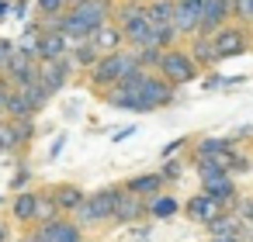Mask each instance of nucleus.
Wrapping results in <instances>:
<instances>
[{
    "label": "nucleus",
    "instance_id": "a18cd8bd",
    "mask_svg": "<svg viewBox=\"0 0 253 242\" xmlns=\"http://www.w3.org/2000/svg\"><path fill=\"white\" fill-rule=\"evenodd\" d=\"M250 242H253V239H250Z\"/></svg>",
    "mask_w": 253,
    "mask_h": 242
},
{
    "label": "nucleus",
    "instance_id": "a19ab883",
    "mask_svg": "<svg viewBox=\"0 0 253 242\" xmlns=\"http://www.w3.org/2000/svg\"><path fill=\"white\" fill-rule=\"evenodd\" d=\"M4 239H7V228H4V225H0V242H4Z\"/></svg>",
    "mask_w": 253,
    "mask_h": 242
},
{
    "label": "nucleus",
    "instance_id": "5701e85b",
    "mask_svg": "<svg viewBox=\"0 0 253 242\" xmlns=\"http://www.w3.org/2000/svg\"><path fill=\"white\" fill-rule=\"evenodd\" d=\"M11 214H14V221H21V225H35V190H21V194H14V201H11Z\"/></svg>",
    "mask_w": 253,
    "mask_h": 242
},
{
    "label": "nucleus",
    "instance_id": "423d86ee",
    "mask_svg": "<svg viewBox=\"0 0 253 242\" xmlns=\"http://www.w3.org/2000/svg\"><path fill=\"white\" fill-rule=\"evenodd\" d=\"M232 21V0H205L198 11V35H215Z\"/></svg>",
    "mask_w": 253,
    "mask_h": 242
},
{
    "label": "nucleus",
    "instance_id": "e433bc0d",
    "mask_svg": "<svg viewBox=\"0 0 253 242\" xmlns=\"http://www.w3.org/2000/svg\"><path fill=\"white\" fill-rule=\"evenodd\" d=\"M21 242H45V235H42L39 228H28V232L21 235Z\"/></svg>",
    "mask_w": 253,
    "mask_h": 242
},
{
    "label": "nucleus",
    "instance_id": "6ab92c4d",
    "mask_svg": "<svg viewBox=\"0 0 253 242\" xmlns=\"http://www.w3.org/2000/svg\"><path fill=\"white\" fill-rule=\"evenodd\" d=\"M90 42L97 45V52H101V56H104V52H118V49H125V38H122V32H118V25H115V21H104L101 28H94Z\"/></svg>",
    "mask_w": 253,
    "mask_h": 242
},
{
    "label": "nucleus",
    "instance_id": "aec40b11",
    "mask_svg": "<svg viewBox=\"0 0 253 242\" xmlns=\"http://www.w3.org/2000/svg\"><path fill=\"white\" fill-rule=\"evenodd\" d=\"M35 107L28 104V97L14 87L11 94H7V101H4V118H11V121H35Z\"/></svg>",
    "mask_w": 253,
    "mask_h": 242
},
{
    "label": "nucleus",
    "instance_id": "9d476101",
    "mask_svg": "<svg viewBox=\"0 0 253 242\" xmlns=\"http://www.w3.org/2000/svg\"><path fill=\"white\" fill-rule=\"evenodd\" d=\"M39 232L45 235V242H84V228L63 214H56L52 221H42Z\"/></svg>",
    "mask_w": 253,
    "mask_h": 242
},
{
    "label": "nucleus",
    "instance_id": "2f4dec72",
    "mask_svg": "<svg viewBox=\"0 0 253 242\" xmlns=\"http://www.w3.org/2000/svg\"><path fill=\"white\" fill-rule=\"evenodd\" d=\"M232 21L253 28V0H232Z\"/></svg>",
    "mask_w": 253,
    "mask_h": 242
},
{
    "label": "nucleus",
    "instance_id": "c9c22d12",
    "mask_svg": "<svg viewBox=\"0 0 253 242\" xmlns=\"http://www.w3.org/2000/svg\"><path fill=\"white\" fill-rule=\"evenodd\" d=\"M14 56V42H7V38H0V69H4V63Z\"/></svg>",
    "mask_w": 253,
    "mask_h": 242
},
{
    "label": "nucleus",
    "instance_id": "f8f14e48",
    "mask_svg": "<svg viewBox=\"0 0 253 242\" xmlns=\"http://www.w3.org/2000/svg\"><path fill=\"white\" fill-rule=\"evenodd\" d=\"M115 221H122V225H132V221H139V218H146V197H135V194H128L125 187L118 190V201H115V214H111Z\"/></svg>",
    "mask_w": 253,
    "mask_h": 242
},
{
    "label": "nucleus",
    "instance_id": "0eeeda50",
    "mask_svg": "<svg viewBox=\"0 0 253 242\" xmlns=\"http://www.w3.org/2000/svg\"><path fill=\"white\" fill-rule=\"evenodd\" d=\"M35 135V121H11L0 118V152H14L21 145H28Z\"/></svg>",
    "mask_w": 253,
    "mask_h": 242
},
{
    "label": "nucleus",
    "instance_id": "79ce46f5",
    "mask_svg": "<svg viewBox=\"0 0 253 242\" xmlns=\"http://www.w3.org/2000/svg\"><path fill=\"white\" fill-rule=\"evenodd\" d=\"M122 4H146V0H122Z\"/></svg>",
    "mask_w": 253,
    "mask_h": 242
},
{
    "label": "nucleus",
    "instance_id": "f704fd0d",
    "mask_svg": "<svg viewBox=\"0 0 253 242\" xmlns=\"http://www.w3.org/2000/svg\"><path fill=\"white\" fill-rule=\"evenodd\" d=\"M160 176H163V183H167V180H180V159H177V163H173V159H167V163H163V170H160Z\"/></svg>",
    "mask_w": 253,
    "mask_h": 242
},
{
    "label": "nucleus",
    "instance_id": "6e6552de",
    "mask_svg": "<svg viewBox=\"0 0 253 242\" xmlns=\"http://www.w3.org/2000/svg\"><path fill=\"white\" fill-rule=\"evenodd\" d=\"M0 76H7V80H11V87H28L32 80H39V63H35L32 56H21V52L14 49V56L4 63Z\"/></svg>",
    "mask_w": 253,
    "mask_h": 242
},
{
    "label": "nucleus",
    "instance_id": "9b49d317",
    "mask_svg": "<svg viewBox=\"0 0 253 242\" xmlns=\"http://www.w3.org/2000/svg\"><path fill=\"white\" fill-rule=\"evenodd\" d=\"M70 42L59 32H39L35 38V63H52V59H66Z\"/></svg>",
    "mask_w": 253,
    "mask_h": 242
},
{
    "label": "nucleus",
    "instance_id": "c85d7f7f",
    "mask_svg": "<svg viewBox=\"0 0 253 242\" xmlns=\"http://www.w3.org/2000/svg\"><path fill=\"white\" fill-rule=\"evenodd\" d=\"M225 149H236V142H229V138H201V142H194V159L215 156V152H225Z\"/></svg>",
    "mask_w": 253,
    "mask_h": 242
},
{
    "label": "nucleus",
    "instance_id": "f3484780",
    "mask_svg": "<svg viewBox=\"0 0 253 242\" xmlns=\"http://www.w3.org/2000/svg\"><path fill=\"white\" fill-rule=\"evenodd\" d=\"M49 194H52V201H56L59 214H73V211L80 207V201L87 197L77 183H56V187H49Z\"/></svg>",
    "mask_w": 253,
    "mask_h": 242
},
{
    "label": "nucleus",
    "instance_id": "c756f323",
    "mask_svg": "<svg viewBox=\"0 0 253 242\" xmlns=\"http://www.w3.org/2000/svg\"><path fill=\"white\" fill-rule=\"evenodd\" d=\"M132 52H135V63H139V69H149V73H156L163 49H156V45H142V49H132Z\"/></svg>",
    "mask_w": 253,
    "mask_h": 242
},
{
    "label": "nucleus",
    "instance_id": "37998d69",
    "mask_svg": "<svg viewBox=\"0 0 253 242\" xmlns=\"http://www.w3.org/2000/svg\"><path fill=\"white\" fill-rule=\"evenodd\" d=\"M73 4H77V0H66V7H73Z\"/></svg>",
    "mask_w": 253,
    "mask_h": 242
},
{
    "label": "nucleus",
    "instance_id": "4468645a",
    "mask_svg": "<svg viewBox=\"0 0 253 242\" xmlns=\"http://www.w3.org/2000/svg\"><path fill=\"white\" fill-rule=\"evenodd\" d=\"M201 190H205L218 207H236V201H239V190H236V183H232L229 173H225V176H215V180H205Z\"/></svg>",
    "mask_w": 253,
    "mask_h": 242
},
{
    "label": "nucleus",
    "instance_id": "7ed1b4c3",
    "mask_svg": "<svg viewBox=\"0 0 253 242\" xmlns=\"http://www.w3.org/2000/svg\"><path fill=\"white\" fill-rule=\"evenodd\" d=\"M135 97H139V114H149V111H163L173 104L177 97V87H170L160 73H142L139 87H135Z\"/></svg>",
    "mask_w": 253,
    "mask_h": 242
},
{
    "label": "nucleus",
    "instance_id": "7c9ffc66",
    "mask_svg": "<svg viewBox=\"0 0 253 242\" xmlns=\"http://www.w3.org/2000/svg\"><path fill=\"white\" fill-rule=\"evenodd\" d=\"M153 45L156 49H173V45H180V38L170 25H153Z\"/></svg>",
    "mask_w": 253,
    "mask_h": 242
},
{
    "label": "nucleus",
    "instance_id": "473e14b6",
    "mask_svg": "<svg viewBox=\"0 0 253 242\" xmlns=\"http://www.w3.org/2000/svg\"><path fill=\"white\" fill-rule=\"evenodd\" d=\"M35 11H39V18L63 14V11H66V0H35Z\"/></svg>",
    "mask_w": 253,
    "mask_h": 242
},
{
    "label": "nucleus",
    "instance_id": "412c9836",
    "mask_svg": "<svg viewBox=\"0 0 253 242\" xmlns=\"http://www.w3.org/2000/svg\"><path fill=\"white\" fill-rule=\"evenodd\" d=\"M125 190L149 201V197H156V194L163 190V176H160V173H139V176H132V180L125 183Z\"/></svg>",
    "mask_w": 253,
    "mask_h": 242
},
{
    "label": "nucleus",
    "instance_id": "393cba45",
    "mask_svg": "<svg viewBox=\"0 0 253 242\" xmlns=\"http://www.w3.org/2000/svg\"><path fill=\"white\" fill-rule=\"evenodd\" d=\"M177 211H180V204H177V197H170V194H156V197L146 201V214H149V218H170V214H177Z\"/></svg>",
    "mask_w": 253,
    "mask_h": 242
},
{
    "label": "nucleus",
    "instance_id": "1a4fd4ad",
    "mask_svg": "<svg viewBox=\"0 0 253 242\" xmlns=\"http://www.w3.org/2000/svg\"><path fill=\"white\" fill-rule=\"evenodd\" d=\"M73 76V63L70 56L66 59H52V63H39V83L49 90V94H59Z\"/></svg>",
    "mask_w": 253,
    "mask_h": 242
},
{
    "label": "nucleus",
    "instance_id": "bb28decb",
    "mask_svg": "<svg viewBox=\"0 0 253 242\" xmlns=\"http://www.w3.org/2000/svg\"><path fill=\"white\" fill-rule=\"evenodd\" d=\"M56 214H59V207H56L52 194H49V190H35V225H42V221H52Z\"/></svg>",
    "mask_w": 253,
    "mask_h": 242
},
{
    "label": "nucleus",
    "instance_id": "2eb2a0df",
    "mask_svg": "<svg viewBox=\"0 0 253 242\" xmlns=\"http://www.w3.org/2000/svg\"><path fill=\"white\" fill-rule=\"evenodd\" d=\"M170 28L177 32V38H191V35H198V7H187V4H180V0H173Z\"/></svg>",
    "mask_w": 253,
    "mask_h": 242
},
{
    "label": "nucleus",
    "instance_id": "a878e982",
    "mask_svg": "<svg viewBox=\"0 0 253 242\" xmlns=\"http://www.w3.org/2000/svg\"><path fill=\"white\" fill-rule=\"evenodd\" d=\"M208 232H211V235H236V239H239L243 221H239L236 214H222V211H218V214L208 221Z\"/></svg>",
    "mask_w": 253,
    "mask_h": 242
},
{
    "label": "nucleus",
    "instance_id": "dca6fc26",
    "mask_svg": "<svg viewBox=\"0 0 253 242\" xmlns=\"http://www.w3.org/2000/svg\"><path fill=\"white\" fill-rule=\"evenodd\" d=\"M59 35H63L70 45H73V42H84V38H90V35H94V28H90V25H87L80 14H73V11L66 7V11L59 14Z\"/></svg>",
    "mask_w": 253,
    "mask_h": 242
},
{
    "label": "nucleus",
    "instance_id": "ddd939ff",
    "mask_svg": "<svg viewBox=\"0 0 253 242\" xmlns=\"http://www.w3.org/2000/svg\"><path fill=\"white\" fill-rule=\"evenodd\" d=\"M184 49H187V56L194 59V66H198V69H211V66H218V63H222L208 35H191Z\"/></svg>",
    "mask_w": 253,
    "mask_h": 242
},
{
    "label": "nucleus",
    "instance_id": "cd10ccee",
    "mask_svg": "<svg viewBox=\"0 0 253 242\" xmlns=\"http://www.w3.org/2000/svg\"><path fill=\"white\" fill-rule=\"evenodd\" d=\"M18 90H21V94L28 97V104H32L35 111H42V107H45V104L52 101V94H49V90H45V87H42L39 80H32L28 87H18Z\"/></svg>",
    "mask_w": 253,
    "mask_h": 242
},
{
    "label": "nucleus",
    "instance_id": "72a5a7b5",
    "mask_svg": "<svg viewBox=\"0 0 253 242\" xmlns=\"http://www.w3.org/2000/svg\"><path fill=\"white\" fill-rule=\"evenodd\" d=\"M198 176H201V183H205V180L225 176V170H218V166H215V163H208V159H198Z\"/></svg>",
    "mask_w": 253,
    "mask_h": 242
},
{
    "label": "nucleus",
    "instance_id": "f03ea898",
    "mask_svg": "<svg viewBox=\"0 0 253 242\" xmlns=\"http://www.w3.org/2000/svg\"><path fill=\"white\" fill-rule=\"evenodd\" d=\"M156 73H160L170 87H187V83H194V80H198V73H201V69L194 66V59L187 56V49H184V45H173V49H163Z\"/></svg>",
    "mask_w": 253,
    "mask_h": 242
},
{
    "label": "nucleus",
    "instance_id": "4c0bfd02",
    "mask_svg": "<svg viewBox=\"0 0 253 242\" xmlns=\"http://www.w3.org/2000/svg\"><path fill=\"white\" fill-rule=\"evenodd\" d=\"M132 135H135V128H122V132L115 135V142H122V138H132Z\"/></svg>",
    "mask_w": 253,
    "mask_h": 242
},
{
    "label": "nucleus",
    "instance_id": "4be33fe9",
    "mask_svg": "<svg viewBox=\"0 0 253 242\" xmlns=\"http://www.w3.org/2000/svg\"><path fill=\"white\" fill-rule=\"evenodd\" d=\"M66 56H70V63H73V69H84V73H87V69L97 63L101 52H97V45H94L90 38H84V42H73Z\"/></svg>",
    "mask_w": 253,
    "mask_h": 242
},
{
    "label": "nucleus",
    "instance_id": "c03bdc74",
    "mask_svg": "<svg viewBox=\"0 0 253 242\" xmlns=\"http://www.w3.org/2000/svg\"><path fill=\"white\" fill-rule=\"evenodd\" d=\"M250 204H253V197H250Z\"/></svg>",
    "mask_w": 253,
    "mask_h": 242
},
{
    "label": "nucleus",
    "instance_id": "39448f33",
    "mask_svg": "<svg viewBox=\"0 0 253 242\" xmlns=\"http://www.w3.org/2000/svg\"><path fill=\"white\" fill-rule=\"evenodd\" d=\"M118 190H122V187H104V190H97L94 197H84L80 207L73 211V214H77V225L87 228V225H101V221H108V218L115 214Z\"/></svg>",
    "mask_w": 253,
    "mask_h": 242
},
{
    "label": "nucleus",
    "instance_id": "a211bd4d",
    "mask_svg": "<svg viewBox=\"0 0 253 242\" xmlns=\"http://www.w3.org/2000/svg\"><path fill=\"white\" fill-rule=\"evenodd\" d=\"M218 211H222V207H218V204H215V201H211L205 190H201V194H194V197L184 204V214H187L191 221H198V225H208V221H211Z\"/></svg>",
    "mask_w": 253,
    "mask_h": 242
},
{
    "label": "nucleus",
    "instance_id": "ea45409f",
    "mask_svg": "<svg viewBox=\"0 0 253 242\" xmlns=\"http://www.w3.org/2000/svg\"><path fill=\"white\" fill-rule=\"evenodd\" d=\"M7 18V0H0V21Z\"/></svg>",
    "mask_w": 253,
    "mask_h": 242
},
{
    "label": "nucleus",
    "instance_id": "20e7f679",
    "mask_svg": "<svg viewBox=\"0 0 253 242\" xmlns=\"http://www.w3.org/2000/svg\"><path fill=\"white\" fill-rule=\"evenodd\" d=\"M208 38H211L218 59H236V56H246V52L253 49V28H246V25H239V21L222 25V28H218L215 35H208Z\"/></svg>",
    "mask_w": 253,
    "mask_h": 242
},
{
    "label": "nucleus",
    "instance_id": "b1692460",
    "mask_svg": "<svg viewBox=\"0 0 253 242\" xmlns=\"http://www.w3.org/2000/svg\"><path fill=\"white\" fill-rule=\"evenodd\" d=\"M142 11H146V21H149V25H170V18H173V0H146Z\"/></svg>",
    "mask_w": 253,
    "mask_h": 242
},
{
    "label": "nucleus",
    "instance_id": "58836bf2",
    "mask_svg": "<svg viewBox=\"0 0 253 242\" xmlns=\"http://www.w3.org/2000/svg\"><path fill=\"white\" fill-rule=\"evenodd\" d=\"M211 242H239L236 235H211Z\"/></svg>",
    "mask_w": 253,
    "mask_h": 242
},
{
    "label": "nucleus",
    "instance_id": "f257e3e1",
    "mask_svg": "<svg viewBox=\"0 0 253 242\" xmlns=\"http://www.w3.org/2000/svg\"><path fill=\"white\" fill-rule=\"evenodd\" d=\"M135 69H139V63H135V52H132V49L104 52V56H97V63L87 69V83H90L94 94H101V90H108L111 83H118L122 76H132Z\"/></svg>",
    "mask_w": 253,
    "mask_h": 242
}]
</instances>
